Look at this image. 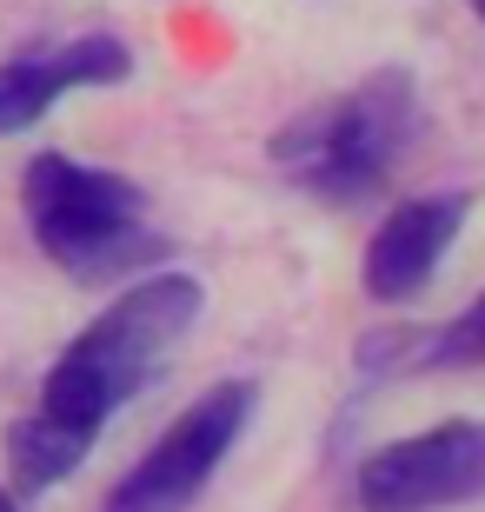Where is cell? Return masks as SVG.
Returning a JSON list of instances; mask_svg holds the SVG:
<instances>
[{"mask_svg": "<svg viewBox=\"0 0 485 512\" xmlns=\"http://www.w3.org/2000/svg\"><path fill=\"white\" fill-rule=\"evenodd\" d=\"M20 207H27L40 253L87 286L140 280L147 266L167 260V240L147 227V193L113 167L40 153L20 173Z\"/></svg>", "mask_w": 485, "mask_h": 512, "instance_id": "cell-1", "label": "cell"}, {"mask_svg": "<svg viewBox=\"0 0 485 512\" xmlns=\"http://www.w3.org/2000/svg\"><path fill=\"white\" fill-rule=\"evenodd\" d=\"M193 313H200V280L193 273H147V280H133L54 360L40 406L54 419H67V426L100 433L153 380V366L167 360V346L193 326Z\"/></svg>", "mask_w": 485, "mask_h": 512, "instance_id": "cell-2", "label": "cell"}, {"mask_svg": "<svg viewBox=\"0 0 485 512\" xmlns=\"http://www.w3.org/2000/svg\"><path fill=\"white\" fill-rule=\"evenodd\" d=\"M412 133H419L412 80L399 67H386L366 87H353L346 100L319 107V114H299L286 133H273V160L306 193L333 200V207H359L392 180Z\"/></svg>", "mask_w": 485, "mask_h": 512, "instance_id": "cell-3", "label": "cell"}, {"mask_svg": "<svg viewBox=\"0 0 485 512\" xmlns=\"http://www.w3.org/2000/svg\"><path fill=\"white\" fill-rule=\"evenodd\" d=\"M246 419H253V386L246 380L200 393L167 433L153 439V453L107 493L100 512H193V499L220 473V459L233 453V439L246 433Z\"/></svg>", "mask_w": 485, "mask_h": 512, "instance_id": "cell-4", "label": "cell"}, {"mask_svg": "<svg viewBox=\"0 0 485 512\" xmlns=\"http://www.w3.org/2000/svg\"><path fill=\"white\" fill-rule=\"evenodd\" d=\"M485 493V426L446 419L432 433L392 439L359 466V506L366 512H439Z\"/></svg>", "mask_w": 485, "mask_h": 512, "instance_id": "cell-5", "label": "cell"}, {"mask_svg": "<svg viewBox=\"0 0 485 512\" xmlns=\"http://www.w3.org/2000/svg\"><path fill=\"white\" fill-rule=\"evenodd\" d=\"M466 193H426L386 213V227L366 240V293L386 306L412 300L419 286L439 273V260L452 253L459 227H466Z\"/></svg>", "mask_w": 485, "mask_h": 512, "instance_id": "cell-6", "label": "cell"}, {"mask_svg": "<svg viewBox=\"0 0 485 512\" xmlns=\"http://www.w3.org/2000/svg\"><path fill=\"white\" fill-rule=\"evenodd\" d=\"M87 453H94V433L54 419L47 406L7 426V479H14V493H47V486L67 479Z\"/></svg>", "mask_w": 485, "mask_h": 512, "instance_id": "cell-7", "label": "cell"}, {"mask_svg": "<svg viewBox=\"0 0 485 512\" xmlns=\"http://www.w3.org/2000/svg\"><path fill=\"white\" fill-rule=\"evenodd\" d=\"M60 94H67V80H60L54 54H14V60H0V133L34 127Z\"/></svg>", "mask_w": 485, "mask_h": 512, "instance_id": "cell-8", "label": "cell"}, {"mask_svg": "<svg viewBox=\"0 0 485 512\" xmlns=\"http://www.w3.org/2000/svg\"><path fill=\"white\" fill-rule=\"evenodd\" d=\"M54 67L67 80V94L74 87H120L133 74V54H127V40H113V34H80L67 47H54Z\"/></svg>", "mask_w": 485, "mask_h": 512, "instance_id": "cell-9", "label": "cell"}, {"mask_svg": "<svg viewBox=\"0 0 485 512\" xmlns=\"http://www.w3.org/2000/svg\"><path fill=\"white\" fill-rule=\"evenodd\" d=\"M466 366H485V293L459 313V320H446V326L426 333L419 373H466Z\"/></svg>", "mask_w": 485, "mask_h": 512, "instance_id": "cell-10", "label": "cell"}, {"mask_svg": "<svg viewBox=\"0 0 485 512\" xmlns=\"http://www.w3.org/2000/svg\"><path fill=\"white\" fill-rule=\"evenodd\" d=\"M432 326H392V333H366L359 340V373H419Z\"/></svg>", "mask_w": 485, "mask_h": 512, "instance_id": "cell-11", "label": "cell"}, {"mask_svg": "<svg viewBox=\"0 0 485 512\" xmlns=\"http://www.w3.org/2000/svg\"><path fill=\"white\" fill-rule=\"evenodd\" d=\"M0 512H20V493H7V486H0Z\"/></svg>", "mask_w": 485, "mask_h": 512, "instance_id": "cell-12", "label": "cell"}, {"mask_svg": "<svg viewBox=\"0 0 485 512\" xmlns=\"http://www.w3.org/2000/svg\"><path fill=\"white\" fill-rule=\"evenodd\" d=\"M472 7H479V20H485V0H472Z\"/></svg>", "mask_w": 485, "mask_h": 512, "instance_id": "cell-13", "label": "cell"}]
</instances>
